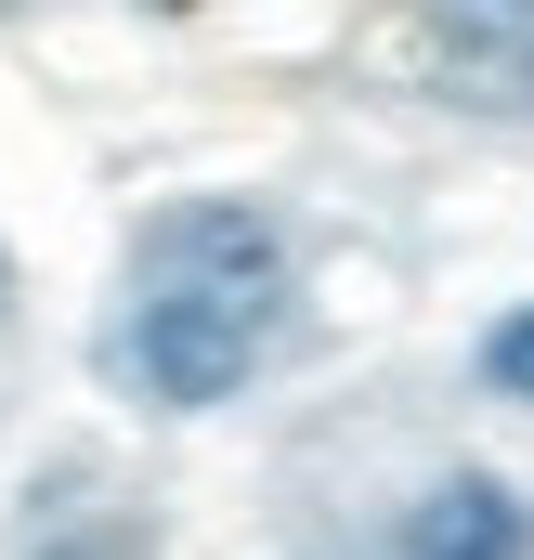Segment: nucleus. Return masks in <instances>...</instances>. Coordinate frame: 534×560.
<instances>
[{
    "mask_svg": "<svg viewBox=\"0 0 534 560\" xmlns=\"http://www.w3.org/2000/svg\"><path fill=\"white\" fill-rule=\"evenodd\" d=\"M404 560H534L522 482H496V469H443V482L404 509Z\"/></svg>",
    "mask_w": 534,
    "mask_h": 560,
    "instance_id": "4",
    "label": "nucleus"
},
{
    "mask_svg": "<svg viewBox=\"0 0 534 560\" xmlns=\"http://www.w3.org/2000/svg\"><path fill=\"white\" fill-rule=\"evenodd\" d=\"M274 313H287V287H222V275H156L143 261L131 313H118V378L170 418H209L262 378Z\"/></svg>",
    "mask_w": 534,
    "mask_h": 560,
    "instance_id": "1",
    "label": "nucleus"
},
{
    "mask_svg": "<svg viewBox=\"0 0 534 560\" xmlns=\"http://www.w3.org/2000/svg\"><path fill=\"white\" fill-rule=\"evenodd\" d=\"M483 392H496V405H534V300L483 326Z\"/></svg>",
    "mask_w": 534,
    "mask_h": 560,
    "instance_id": "5",
    "label": "nucleus"
},
{
    "mask_svg": "<svg viewBox=\"0 0 534 560\" xmlns=\"http://www.w3.org/2000/svg\"><path fill=\"white\" fill-rule=\"evenodd\" d=\"M143 261L156 275H222V287H287V222L262 196H183L143 222Z\"/></svg>",
    "mask_w": 534,
    "mask_h": 560,
    "instance_id": "2",
    "label": "nucleus"
},
{
    "mask_svg": "<svg viewBox=\"0 0 534 560\" xmlns=\"http://www.w3.org/2000/svg\"><path fill=\"white\" fill-rule=\"evenodd\" d=\"M430 79L483 118H522L534 131V13H483V0H443L430 13Z\"/></svg>",
    "mask_w": 534,
    "mask_h": 560,
    "instance_id": "3",
    "label": "nucleus"
},
{
    "mask_svg": "<svg viewBox=\"0 0 534 560\" xmlns=\"http://www.w3.org/2000/svg\"><path fill=\"white\" fill-rule=\"evenodd\" d=\"M483 13H534V0H483Z\"/></svg>",
    "mask_w": 534,
    "mask_h": 560,
    "instance_id": "6",
    "label": "nucleus"
}]
</instances>
